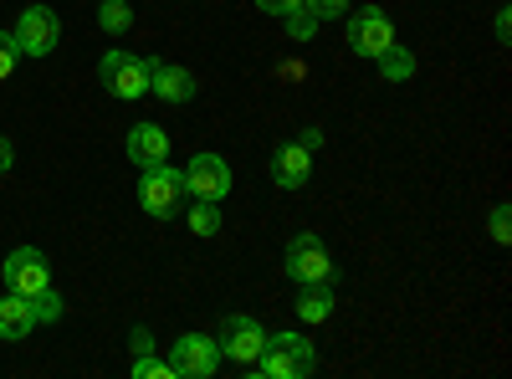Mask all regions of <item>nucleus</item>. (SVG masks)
<instances>
[{"label": "nucleus", "mask_w": 512, "mask_h": 379, "mask_svg": "<svg viewBox=\"0 0 512 379\" xmlns=\"http://www.w3.org/2000/svg\"><path fill=\"white\" fill-rule=\"evenodd\" d=\"M267 379H308L318 369V349L303 339V333H267V349L251 364Z\"/></svg>", "instance_id": "nucleus-1"}, {"label": "nucleus", "mask_w": 512, "mask_h": 379, "mask_svg": "<svg viewBox=\"0 0 512 379\" xmlns=\"http://www.w3.org/2000/svg\"><path fill=\"white\" fill-rule=\"evenodd\" d=\"M149 77H154V62L149 57H134V52H108L98 62V82H103L113 98H123V103L149 98Z\"/></svg>", "instance_id": "nucleus-2"}, {"label": "nucleus", "mask_w": 512, "mask_h": 379, "mask_svg": "<svg viewBox=\"0 0 512 379\" xmlns=\"http://www.w3.org/2000/svg\"><path fill=\"white\" fill-rule=\"evenodd\" d=\"M185 195V170H175V164H149L144 180H139V205H144V216L164 221V216H175V205Z\"/></svg>", "instance_id": "nucleus-3"}, {"label": "nucleus", "mask_w": 512, "mask_h": 379, "mask_svg": "<svg viewBox=\"0 0 512 379\" xmlns=\"http://www.w3.org/2000/svg\"><path fill=\"white\" fill-rule=\"evenodd\" d=\"M11 36H16L21 57H47V52H57V41H62V16L52 6H26L16 16V31Z\"/></svg>", "instance_id": "nucleus-4"}, {"label": "nucleus", "mask_w": 512, "mask_h": 379, "mask_svg": "<svg viewBox=\"0 0 512 379\" xmlns=\"http://www.w3.org/2000/svg\"><path fill=\"white\" fill-rule=\"evenodd\" d=\"M169 364H175V379H210L221 369V344L210 333H180L169 344Z\"/></svg>", "instance_id": "nucleus-5"}, {"label": "nucleus", "mask_w": 512, "mask_h": 379, "mask_svg": "<svg viewBox=\"0 0 512 379\" xmlns=\"http://www.w3.org/2000/svg\"><path fill=\"white\" fill-rule=\"evenodd\" d=\"M282 267H287L292 282H333V257H328V246H323L313 231H297V236L287 241Z\"/></svg>", "instance_id": "nucleus-6"}, {"label": "nucleus", "mask_w": 512, "mask_h": 379, "mask_svg": "<svg viewBox=\"0 0 512 379\" xmlns=\"http://www.w3.org/2000/svg\"><path fill=\"white\" fill-rule=\"evenodd\" d=\"M216 344H221V359L231 364H256V354L267 349V328L256 323L251 313H231L216 333Z\"/></svg>", "instance_id": "nucleus-7"}, {"label": "nucleus", "mask_w": 512, "mask_h": 379, "mask_svg": "<svg viewBox=\"0 0 512 379\" xmlns=\"http://www.w3.org/2000/svg\"><path fill=\"white\" fill-rule=\"evenodd\" d=\"M0 277H6V292H16V298H36L41 287H52V267L36 246H16L6 267H0Z\"/></svg>", "instance_id": "nucleus-8"}, {"label": "nucleus", "mask_w": 512, "mask_h": 379, "mask_svg": "<svg viewBox=\"0 0 512 379\" xmlns=\"http://www.w3.org/2000/svg\"><path fill=\"white\" fill-rule=\"evenodd\" d=\"M395 41V21L384 16L379 6H359V11H349V47L359 52V57H379L384 47Z\"/></svg>", "instance_id": "nucleus-9"}, {"label": "nucleus", "mask_w": 512, "mask_h": 379, "mask_svg": "<svg viewBox=\"0 0 512 379\" xmlns=\"http://www.w3.org/2000/svg\"><path fill=\"white\" fill-rule=\"evenodd\" d=\"M185 195H195V200H226L231 195V164L221 154H195L185 164Z\"/></svg>", "instance_id": "nucleus-10"}, {"label": "nucleus", "mask_w": 512, "mask_h": 379, "mask_svg": "<svg viewBox=\"0 0 512 379\" xmlns=\"http://www.w3.org/2000/svg\"><path fill=\"white\" fill-rule=\"evenodd\" d=\"M272 180L282 185V190H303L308 180H313V149H303V144H277V154H272Z\"/></svg>", "instance_id": "nucleus-11"}, {"label": "nucleus", "mask_w": 512, "mask_h": 379, "mask_svg": "<svg viewBox=\"0 0 512 379\" xmlns=\"http://www.w3.org/2000/svg\"><path fill=\"white\" fill-rule=\"evenodd\" d=\"M149 93L180 108V103H190V98H195V72H190V67H180V62H154Z\"/></svg>", "instance_id": "nucleus-12"}, {"label": "nucleus", "mask_w": 512, "mask_h": 379, "mask_svg": "<svg viewBox=\"0 0 512 379\" xmlns=\"http://www.w3.org/2000/svg\"><path fill=\"white\" fill-rule=\"evenodd\" d=\"M128 159H134L139 170L164 164L169 159V134L159 129V123H134V129H128Z\"/></svg>", "instance_id": "nucleus-13"}, {"label": "nucleus", "mask_w": 512, "mask_h": 379, "mask_svg": "<svg viewBox=\"0 0 512 379\" xmlns=\"http://www.w3.org/2000/svg\"><path fill=\"white\" fill-rule=\"evenodd\" d=\"M31 328H36L31 303L16 298V292H6V298H0V339H6V344H21V339H31Z\"/></svg>", "instance_id": "nucleus-14"}, {"label": "nucleus", "mask_w": 512, "mask_h": 379, "mask_svg": "<svg viewBox=\"0 0 512 379\" xmlns=\"http://www.w3.org/2000/svg\"><path fill=\"white\" fill-rule=\"evenodd\" d=\"M303 292H297V318L303 323H323L333 318V287L328 282H297Z\"/></svg>", "instance_id": "nucleus-15"}, {"label": "nucleus", "mask_w": 512, "mask_h": 379, "mask_svg": "<svg viewBox=\"0 0 512 379\" xmlns=\"http://www.w3.org/2000/svg\"><path fill=\"white\" fill-rule=\"evenodd\" d=\"M374 62H379V77H384V82H410V77H415V52L400 47V41H390V47H384Z\"/></svg>", "instance_id": "nucleus-16"}, {"label": "nucleus", "mask_w": 512, "mask_h": 379, "mask_svg": "<svg viewBox=\"0 0 512 379\" xmlns=\"http://www.w3.org/2000/svg\"><path fill=\"white\" fill-rule=\"evenodd\" d=\"M221 200H195L190 205V216H185V226L195 231V236H221Z\"/></svg>", "instance_id": "nucleus-17"}, {"label": "nucleus", "mask_w": 512, "mask_h": 379, "mask_svg": "<svg viewBox=\"0 0 512 379\" xmlns=\"http://www.w3.org/2000/svg\"><path fill=\"white\" fill-rule=\"evenodd\" d=\"M98 26L108 36H123L128 26H134V6H128V0H98Z\"/></svg>", "instance_id": "nucleus-18"}, {"label": "nucleus", "mask_w": 512, "mask_h": 379, "mask_svg": "<svg viewBox=\"0 0 512 379\" xmlns=\"http://www.w3.org/2000/svg\"><path fill=\"white\" fill-rule=\"evenodd\" d=\"M282 26H287V36H292V41H313L323 21H318V11H313L308 0H303L297 11H287V16H282Z\"/></svg>", "instance_id": "nucleus-19"}, {"label": "nucleus", "mask_w": 512, "mask_h": 379, "mask_svg": "<svg viewBox=\"0 0 512 379\" xmlns=\"http://www.w3.org/2000/svg\"><path fill=\"white\" fill-rule=\"evenodd\" d=\"M26 303H31V318L36 323H57L62 318V292L57 287H41L36 298H26Z\"/></svg>", "instance_id": "nucleus-20"}, {"label": "nucleus", "mask_w": 512, "mask_h": 379, "mask_svg": "<svg viewBox=\"0 0 512 379\" xmlns=\"http://www.w3.org/2000/svg\"><path fill=\"white\" fill-rule=\"evenodd\" d=\"M134 379H175V364L154 359V354H139V359H134Z\"/></svg>", "instance_id": "nucleus-21"}, {"label": "nucleus", "mask_w": 512, "mask_h": 379, "mask_svg": "<svg viewBox=\"0 0 512 379\" xmlns=\"http://www.w3.org/2000/svg\"><path fill=\"white\" fill-rule=\"evenodd\" d=\"M16 62H21V47H16V36H11V31H0V82H6V77L16 72Z\"/></svg>", "instance_id": "nucleus-22"}, {"label": "nucleus", "mask_w": 512, "mask_h": 379, "mask_svg": "<svg viewBox=\"0 0 512 379\" xmlns=\"http://www.w3.org/2000/svg\"><path fill=\"white\" fill-rule=\"evenodd\" d=\"M308 6L318 11V21H333V16H349L354 0H308Z\"/></svg>", "instance_id": "nucleus-23"}, {"label": "nucleus", "mask_w": 512, "mask_h": 379, "mask_svg": "<svg viewBox=\"0 0 512 379\" xmlns=\"http://www.w3.org/2000/svg\"><path fill=\"white\" fill-rule=\"evenodd\" d=\"M492 241H502V246L512 241V210H507V205L492 210Z\"/></svg>", "instance_id": "nucleus-24"}, {"label": "nucleus", "mask_w": 512, "mask_h": 379, "mask_svg": "<svg viewBox=\"0 0 512 379\" xmlns=\"http://www.w3.org/2000/svg\"><path fill=\"white\" fill-rule=\"evenodd\" d=\"M256 6H262L267 16H287V11H297V6H303V0H256Z\"/></svg>", "instance_id": "nucleus-25"}, {"label": "nucleus", "mask_w": 512, "mask_h": 379, "mask_svg": "<svg viewBox=\"0 0 512 379\" xmlns=\"http://www.w3.org/2000/svg\"><path fill=\"white\" fill-rule=\"evenodd\" d=\"M128 344H134V354H154V339H149V328H134V333H128Z\"/></svg>", "instance_id": "nucleus-26"}, {"label": "nucleus", "mask_w": 512, "mask_h": 379, "mask_svg": "<svg viewBox=\"0 0 512 379\" xmlns=\"http://www.w3.org/2000/svg\"><path fill=\"white\" fill-rule=\"evenodd\" d=\"M507 36H512V11L502 6V11H497V41H502V47H507Z\"/></svg>", "instance_id": "nucleus-27"}, {"label": "nucleus", "mask_w": 512, "mask_h": 379, "mask_svg": "<svg viewBox=\"0 0 512 379\" xmlns=\"http://www.w3.org/2000/svg\"><path fill=\"white\" fill-rule=\"evenodd\" d=\"M11 164H16V149H11V139H6V134H0V175H6Z\"/></svg>", "instance_id": "nucleus-28"}, {"label": "nucleus", "mask_w": 512, "mask_h": 379, "mask_svg": "<svg viewBox=\"0 0 512 379\" xmlns=\"http://www.w3.org/2000/svg\"><path fill=\"white\" fill-rule=\"evenodd\" d=\"M277 77H282V82H303V62H282Z\"/></svg>", "instance_id": "nucleus-29"}, {"label": "nucleus", "mask_w": 512, "mask_h": 379, "mask_svg": "<svg viewBox=\"0 0 512 379\" xmlns=\"http://www.w3.org/2000/svg\"><path fill=\"white\" fill-rule=\"evenodd\" d=\"M297 144H303V149H323V129H303V134H297Z\"/></svg>", "instance_id": "nucleus-30"}]
</instances>
